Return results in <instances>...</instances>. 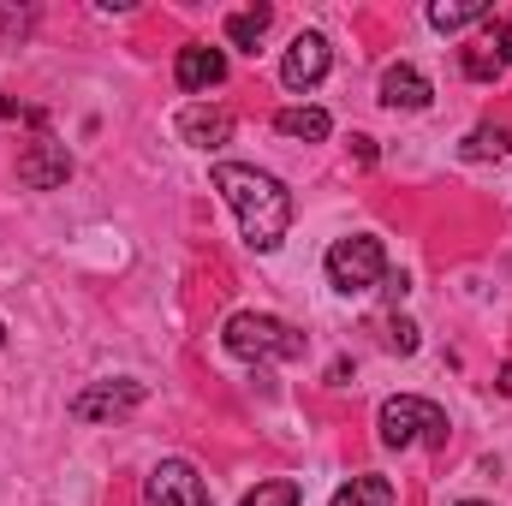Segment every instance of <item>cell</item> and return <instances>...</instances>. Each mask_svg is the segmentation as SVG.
<instances>
[{
    "mask_svg": "<svg viewBox=\"0 0 512 506\" xmlns=\"http://www.w3.org/2000/svg\"><path fill=\"white\" fill-rule=\"evenodd\" d=\"M215 191L233 203L245 245L274 251V245L286 239V227H292V197H286V185H280L274 173L245 167V161H221V167H215Z\"/></svg>",
    "mask_w": 512,
    "mask_h": 506,
    "instance_id": "1",
    "label": "cell"
},
{
    "mask_svg": "<svg viewBox=\"0 0 512 506\" xmlns=\"http://www.w3.org/2000/svg\"><path fill=\"white\" fill-rule=\"evenodd\" d=\"M221 340H227V352L245 358V364H292V358H304V346H310L292 322L262 316V310H239V316H227Z\"/></svg>",
    "mask_w": 512,
    "mask_h": 506,
    "instance_id": "2",
    "label": "cell"
},
{
    "mask_svg": "<svg viewBox=\"0 0 512 506\" xmlns=\"http://www.w3.org/2000/svg\"><path fill=\"white\" fill-rule=\"evenodd\" d=\"M376 429H382L387 447H417V441H429V447H447V411H441L435 399H417V393H399V399H387L382 417H376Z\"/></svg>",
    "mask_w": 512,
    "mask_h": 506,
    "instance_id": "3",
    "label": "cell"
},
{
    "mask_svg": "<svg viewBox=\"0 0 512 506\" xmlns=\"http://www.w3.org/2000/svg\"><path fill=\"white\" fill-rule=\"evenodd\" d=\"M382 274H387V251H382V239H370V233L340 239L328 251V280L340 292H370V286H382Z\"/></svg>",
    "mask_w": 512,
    "mask_h": 506,
    "instance_id": "4",
    "label": "cell"
},
{
    "mask_svg": "<svg viewBox=\"0 0 512 506\" xmlns=\"http://www.w3.org/2000/svg\"><path fill=\"white\" fill-rule=\"evenodd\" d=\"M328 66H334L328 36L304 30V36H292V48H286V60H280V84H286L292 96H304V90H316V84L328 78Z\"/></svg>",
    "mask_w": 512,
    "mask_h": 506,
    "instance_id": "5",
    "label": "cell"
},
{
    "mask_svg": "<svg viewBox=\"0 0 512 506\" xmlns=\"http://www.w3.org/2000/svg\"><path fill=\"white\" fill-rule=\"evenodd\" d=\"M507 66H512V24L507 18L477 24V36H471V48H465V78H471V84H495Z\"/></svg>",
    "mask_w": 512,
    "mask_h": 506,
    "instance_id": "6",
    "label": "cell"
},
{
    "mask_svg": "<svg viewBox=\"0 0 512 506\" xmlns=\"http://www.w3.org/2000/svg\"><path fill=\"white\" fill-rule=\"evenodd\" d=\"M149 506H215L191 459H161L149 471Z\"/></svg>",
    "mask_w": 512,
    "mask_h": 506,
    "instance_id": "7",
    "label": "cell"
},
{
    "mask_svg": "<svg viewBox=\"0 0 512 506\" xmlns=\"http://www.w3.org/2000/svg\"><path fill=\"white\" fill-rule=\"evenodd\" d=\"M143 405V381H90L78 399H72V417L78 423H114Z\"/></svg>",
    "mask_w": 512,
    "mask_h": 506,
    "instance_id": "8",
    "label": "cell"
},
{
    "mask_svg": "<svg viewBox=\"0 0 512 506\" xmlns=\"http://www.w3.org/2000/svg\"><path fill=\"white\" fill-rule=\"evenodd\" d=\"M18 179H24L30 191H54V185H66V179H72V155H66V143L36 137V143L18 155Z\"/></svg>",
    "mask_w": 512,
    "mask_h": 506,
    "instance_id": "9",
    "label": "cell"
},
{
    "mask_svg": "<svg viewBox=\"0 0 512 506\" xmlns=\"http://www.w3.org/2000/svg\"><path fill=\"white\" fill-rule=\"evenodd\" d=\"M173 78H179V90L203 96V90H215V84L227 78V54H221V48H209V42H191V48H179Z\"/></svg>",
    "mask_w": 512,
    "mask_h": 506,
    "instance_id": "10",
    "label": "cell"
},
{
    "mask_svg": "<svg viewBox=\"0 0 512 506\" xmlns=\"http://www.w3.org/2000/svg\"><path fill=\"white\" fill-rule=\"evenodd\" d=\"M429 96H435V90H429V78H423L417 66H405V60H399V66H387V72H382V102L393 108V114H423V108H429Z\"/></svg>",
    "mask_w": 512,
    "mask_h": 506,
    "instance_id": "11",
    "label": "cell"
},
{
    "mask_svg": "<svg viewBox=\"0 0 512 506\" xmlns=\"http://www.w3.org/2000/svg\"><path fill=\"white\" fill-rule=\"evenodd\" d=\"M179 137H185L191 149H221V143L233 137V114H227V108H203V102H197V108H185V114H179Z\"/></svg>",
    "mask_w": 512,
    "mask_h": 506,
    "instance_id": "12",
    "label": "cell"
},
{
    "mask_svg": "<svg viewBox=\"0 0 512 506\" xmlns=\"http://www.w3.org/2000/svg\"><path fill=\"white\" fill-rule=\"evenodd\" d=\"M489 18H495V12H489L483 0H435V6H429V24L447 30V36H453V30H471V24H489Z\"/></svg>",
    "mask_w": 512,
    "mask_h": 506,
    "instance_id": "13",
    "label": "cell"
},
{
    "mask_svg": "<svg viewBox=\"0 0 512 506\" xmlns=\"http://www.w3.org/2000/svg\"><path fill=\"white\" fill-rule=\"evenodd\" d=\"M274 131H280V137H304V143H322V137L334 131V120H328L322 108H280V114H274Z\"/></svg>",
    "mask_w": 512,
    "mask_h": 506,
    "instance_id": "14",
    "label": "cell"
},
{
    "mask_svg": "<svg viewBox=\"0 0 512 506\" xmlns=\"http://www.w3.org/2000/svg\"><path fill=\"white\" fill-rule=\"evenodd\" d=\"M334 506H393V483L376 477V471H364V477H352V483L334 495Z\"/></svg>",
    "mask_w": 512,
    "mask_h": 506,
    "instance_id": "15",
    "label": "cell"
},
{
    "mask_svg": "<svg viewBox=\"0 0 512 506\" xmlns=\"http://www.w3.org/2000/svg\"><path fill=\"white\" fill-rule=\"evenodd\" d=\"M268 18H274L268 6H245V12H233V18H227V42H233V48H245V54H256V42H262Z\"/></svg>",
    "mask_w": 512,
    "mask_h": 506,
    "instance_id": "16",
    "label": "cell"
},
{
    "mask_svg": "<svg viewBox=\"0 0 512 506\" xmlns=\"http://www.w3.org/2000/svg\"><path fill=\"white\" fill-rule=\"evenodd\" d=\"M512 149V131L507 126H477L465 137V161H501Z\"/></svg>",
    "mask_w": 512,
    "mask_h": 506,
    "instance_id": "17",
    "label": "cell"
},
{
    "mask_svg": "<svg viewBox=\"0 0 512 506\" xmlns=\"http://www.w3.org/2000/svg\"><path fill=\"white\" fill-rule=\"evenodd\" d=\"M298 501H304V489L292 477H274V483H256L239 506H298Z\"/></svg>",
    "mask_w": 512,
    "mask_h": 506,
    "instance_id": "18",
    "label": "cell"
},
{
    "mask_svg": "<svg viewBox=\"0 0 512 506\" xmlns=\"http://www.w3.org/2000/svg\"><path fill=\"white\" fill-rule=\"evenodd\" d=\"M387 346H393V352H417V328H411L405 316H387Z\"/></svg>",
    "mask_w": 512,
    "mask_h": 506,
    "instance_id": "19",
    "label": "cell"
},
{
    "mask_svg": "<svg viewBox=\"0 0 512 506\" xmlns=\"http://www.w3.org/2000/svg\"><path fill=\"white\" fill-rule=\"evenodd\" d=\"M352 155H358V161L370 167V161H376V137H352Z\"/></svg>",
    "mask_w": 512,
    "mask_h": 506,
    "instance_id": "20",
    "label": "cell"
},
{
    "mask_svg": "<svg viewBox=\"0 0 512 506\" xmlns=\"http://www.w3.org/2000/svg\"><path fill=\"white\" fill-rule=\"evenodd\" d=\"M459 506H489V501H459Z\"/></svg>",
    "mask_w": 512,
    "mask_h": 506,
    "instance_id": "21",
    "label": "cell"
},
{
    "mask_svg": "<svg viewBox=\"0 0 512 506\" xmlns=\"http://www.w3.org/2000/svg\"><path fill=\"white\" fill-rule=\"evenodd\" d=\"M0 346H6V328H0Z\"/></svg>",
    "mask_w": 512,
    "mask_h": 506,
    "instance_id": "22",
    "label": "cell"
}]
</instances>
